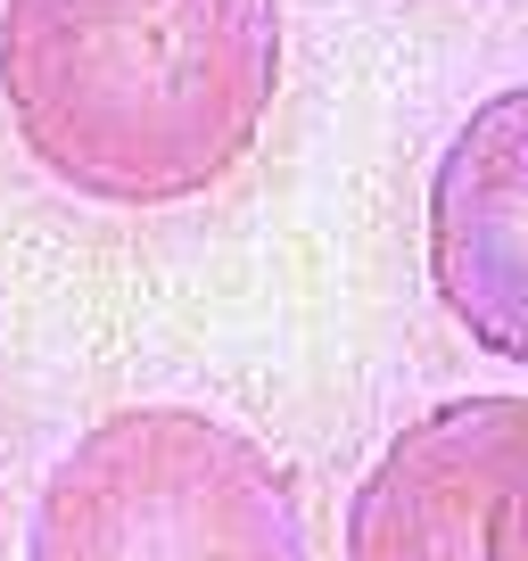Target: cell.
<instances>
[{
	"mask_svg": "<svg viewBox=\"0 0 528 561\" xmlns=\"http://www.w3.org/2000/svg\"><path fill=\"white\" fill-rule=\"evenodd\" d=\"M282 100V0H0V107L100 207H182L240 174Z\"/></svg>",
	"mask_w": 528,
	"mask_h": 561,
	"instance_id": "obj_1",
	"label": "cell"
},
{
	"mask_svg": "<svg viewBox=\"0 0 528 561\" xmlns=\"http://www.w3.org/2000/svg\"><path fill=\"white\" fill-rule=\"evenodd\" d=\"M25 561H314L273 446L198 404H124L42 479Z\"/></svg>",
	"mask_w": 528,
	"mask_h": 561,
	"instance_id": "obj_2",
	"label": "cell"
},
{
	"mask_svg": "<svg viewBox=\"0 0 528 561\" xmlns=\"http://www.w3.org/2000/svg\"><path fill=\"white\" fill-rule=\"evenodd\" d=\"M520 504L528 404L512 388L429 404L347 495V561H528Z\"/></svg>",
	"mask_w": 528,
	"mask_h": 561,
	"instance_id": "obj_3",
	"label": "cell"
},
{
	"mask_svg": "<svg viewBox=\"0 0 528 561\" xmlns=\"http://www.w3.org/2000/svg\"><path fill=\"white\" fill-rule=\"evenodd\" d=\"M429 280L471 347L528 355V91H495L429 174Z\"/></svg>",
	"mask_w": 528,
	"mask_h": 561,
	"instance_id": "obj_4",
	"label": "cell"
}]
</instances>
